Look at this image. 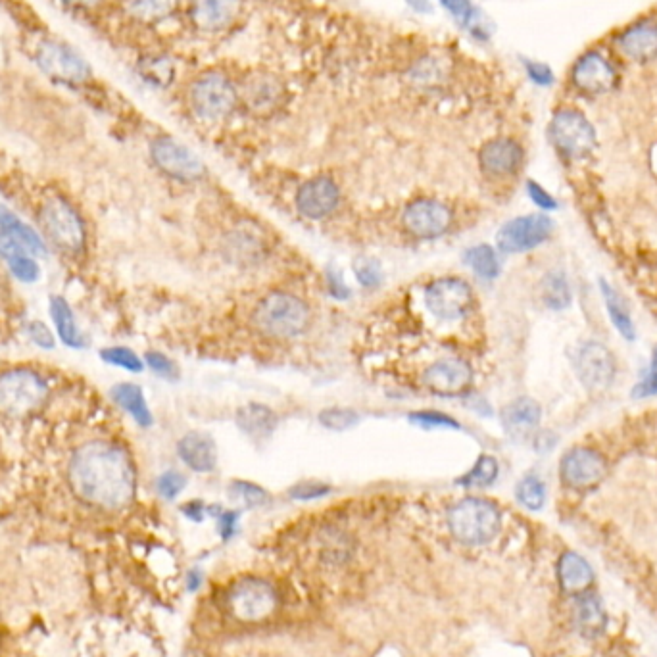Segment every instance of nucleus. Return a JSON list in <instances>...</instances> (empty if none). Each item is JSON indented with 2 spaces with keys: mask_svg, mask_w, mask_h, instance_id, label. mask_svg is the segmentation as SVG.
<instances>
[{
  "mask_svg": "<svg viewBox=\"0 0 657 657\" xmlns=\"http://www.w3.org/2000/svg\"><path fill=\"white\" fill-rule=\"evenodd\" d=\"M319 421L323 427L333 429V431H346L350 427H354L360 421V415L352 410H342V408H331L325 410L319 415Z\"/></svg>",
  "mask_w": 657,
  "mask_h": 657,
  "instance_id": "58836bf2",
  "label": "nucleus"
},
{
  "mask_svg": "<svg viewBox=\"0 0 657 657\" xmlns=\"http://www.w3.org/2000/svg\"><path fill=\"white\" fill-rule=\"evenodd\" d=\"M452 223L450 210L437 200H417L404 212V225L410 233L423 239L442 235Z\"/></svg>",
  "mask_w": 657,
  "mask_h": 657,
  "instance_id": "f3484780",
  "label": "nucleus"
},
{
  "mask_svg": "<svg viewBox=\"0 0 657 657\" xmlns=\"http://www.w3.org/2000/svg\"><path fill=\"white\" fill-rule=\"evenodd\" d=\"M410 419L423 427H458V423L452 417L435 414V412H419V414L410 415Z\"/></svg>",
  "mask_w": 657,
  "mask_h": 657,
  "instance_id": "a18cd8bd",
  "label": "nucleus"
},
{
  "mask_svg": "<svg viewBox=\"0 0 657 657\" xmlns=\"http://www.w3.org/2000/svg\"><path fill=\"white\" fill-rule=\"evenodd\" d=\"M141 73L152 85L164 87L173 79V66L168 58H160V56L146 58L145 62L141 64Z\"/></svg>",
  "mask_w": 657,
  "mask_h": 657,
  "instance_id": "e433bc0d",
  "label": "nucleus"
},
{
  "mask_svg": "<svg viewBox=\"0 0 657 657\" xmlns=\"http://www.w3.org/2000/svg\"><path fill=\"white\" fill-rule=\"evenodd\" d=\"M187 485V479L177 473V471H166L160 479H158V492L166 498V500H173L175 496L181 494V490Z\"/></svg>",
  "mask_w": 657,
  "mask_h": 657,
  "instance_id": "a19ab883",
  "label": "nucleus"
},
{
  "mask_svg": "<svg viewBox=\"0 0 657 657\" xmlns=\"http://www.w3.org/2000/svg\"><path fill=\"white\" fill-rule=\"evenodd\" d=\"M356 275H358L360 283L365 285V287H375V285L381 281V277H383L379 262H375V260H371V258H362V260L356 264Z\"/></svg>",
  "mask_w": 657,
  "mask_h": 657,
  "instance_id": "79ce46f5",
  "label": "nucleus"
},
{
  "mask_svg": "<svg viewBox=\"0 0 657 657\" xmlns=\"http://www.w3.org/2000/svg\"><path fill=\"white\" fill-rule=\"evenodd\" d=\"M243 10V0H193L191 20L206 33H216L233 24Z\"/></svg>",
  "mask_w": 657,
  "mask_h": 657,
  "instance_id": "6ab92c4d",
  "label": "nucleus"
},
{
  "mask_svg": "<svg viewBox=\"0 0 657 657\" xmlns=\"http://www.w3.org/2000/svg\"><path fill=\"white\" fill-rule=\"evenodd\" d=\"M542 296H544V302L554 310L567 308L571 302V292H569V285H567L565 277L561 273L548 275L542 285Z\"/></svg>",
  "mask_w": 657,
  "mask_h": 657,
  "instance_id": "473e14b6",
  "label": "nucleus"
},
{
  "mask_svg": "<svg viewBox=\"0 0 657 657\" xmlns=\"http://www.w3.org/2000/svg\"><path fill=\"white\" fill-rule=\"evenodd\" d=\"M479 160L490 175H510L521 166L523 148L513 139H494L481 148Z\"/></svg>",
  "mask_w": 657,
  "mask_h": 657,
  "instance_id": "4be33fe9",
  "label": "nucleus"
},
{
  "mask_svg": "<svg viewBox=\"0 0 657 657\" xmlns=\"http://www.w3.org/2000/svg\"><path fill=\"white\" fill-rule=\"evenodd\" d=\"M146 364L156 375L166 377V379H173L175 373H177V369H175V365H173L170 358L160 354V352H148L146 354Z\"/></svg>",
  "mask_w": 657,
  "mask_h": 657,
  "instance_id": "37998d69",
  "label": "nucleus"
},
{
  "mask_svg": "<svg viewBox=\"0 0 657 657\" xmlns=\"http://www.w3.org/2000/svg\"><path fill=\"white\" fill-rule=\"evenodd\" d=\"M425 302L440 319H460L471 306V289L460 279H440L425 292Z\"/></svg>",
  "mask_w": 657,
  "mask_h": 657,
  "instance_id": "dca6fc26",
  "label": "nucleus"
},
{
  "mask_svg": "<svg viewBox=\"0 0 657 657\" xmlns=\"http://www.w3.org/2000/svg\"><path fill=\"white\" fill-rule=\"evenodd\" d=\"M550 139L565 158L583 160L596 148V131L579 110H560L550 122Z\"/></svg>",
  "mask_w": 657,
  "mask_h": 657,
  "instance_id": "0eeeda50",
  "label": "nucleus"
},
{
  "mask_svg": "<svg viewBox=\"0 0 657 657\" xmlns=\"http://www.w3.org/2000/svg\"><path fill=\"white\" fill-rule=\"evenodd\" d=\"M47 381L33 369L16 367L0 375V415L25 421L43 412L49 402Z\"/></svg>",
  "mask_w": 657,
  "mask_h": 657,
  "instance_id": "f03ea898",
  "label": "nucleus"
},
{
  "mask_svg": "<svg viewBox=\"0 0 657 657\" xmlns=\"http://www.w3.org/2000/svg\"><path fill=\"white\" fill-rule=\"evenodd\" d=\"M279 604L277 592L271 584L260 579H246L231 586L227 594L229 611L246 623H256L269 617Z\"/></svg>",
  "mask_w": 657,
  "mask_h": 657,
  "instance_id": "6e6552de",
  "label": "nucleus"
},
{
  "mask_svg": "<svg viewBox=\"0 0 657 657\" xmlns=\"http://www.w3.org/2000/svg\"><path fill=\"white\" fill-rule=\"evenodd\" d=\"M442 4L462 24H469L473 20V16H475V8H473V4L469 0H442Z\"/></svg>",
  "mask_w": 657,
  "mask_h": 657,
  "instance_id": "de8ad7c7",
  "label": "nucleus"
},
{
  "mask_svg": "<svg viewBox=\"0 0 657 657\" xmlns=\"http://www.w3.org/2000/svg\"><path fill=\"white\" fill-rule=\"evenodd\" d=\"M517 500L527 508V510H540L546 502V488L544 483L536 477H525L517 485Z\"/></svg>",
  "mask_w": 657,
  "mask_h": 657,
  "instance_id": "f704fd0d",
  "label": "nucleus"
},
{
  "mask_svg": "<svg viewBox=\"0 0 657 657\" xmlns=\"http://www.w3.org/2000/svg\"><path fill=\"white\" fill-rule=\"evenodd\" d=\"M448 527L456 540L469 546H481L498 535L500 511L487 500L465 498L448 513Z\"/></svg>",
  "mask_w": 657,
  "mask_h": 657,
  "instance_id": "39448f33",
  "label": "nucleus"
},
{
  "mask_svg": "<svg viewBox=\"0 0 657 657\" xmlns=\"http://www.w3.org/2000/svg\"><path fill=\"white\" fill-rule=\"evenodd\" d=\"M527 75L535 81L536 85H550L554 81V73L540 62H527Z\"/></svg>",
  "mask_w": 657,
  "mask_h": 657,
  "instance_id": "8fccbe9b",
  "label": "nucleus"
},
{
  "mask_svg": "<svg viewBox=\"0 0 657 657\" xmlns=\"http://www.w3.org/2000/svg\"><path fill=\"white\" fill-rule=\"evenodd\" d=\"M10 266V271L12 275L22 281V283H35L41 275V269H39V264L35 260V256H29V254H24V256H16L8 262Z\"/></svg>",
  "mask_w": 657,
  "mask_h": 657,
  "instance_id": "ea45409f",
  "label": "nucleus"
},
{
  "mask_svg": "<svg viewBox=\"0 0 657 657\" xmlns=\"http://www.w3.org/2000/svg\"><path fill=\"white\" fill-rule=\"evenodd\" d=\"M237 519H239V513H235V511L221 513V517H219V535L223 538H231L235 533V529H237Z\"/></svg>",
  "mask_w": 657,
  "mask_h": 657,
  "instance_id": "3c124183",
  "label": "nucleus"
},
{
  "mask_svg": "<svg viewBox=\"0 0 657 657\" xmlns=\"http://www.w3.org/2000/svg\"><path fill=\"white\" fill-rule=\"evenodd\" d=\"M602 292L606 296V304H608L609 317L615 323V327L619 329V333L627 339H634V325L633 319L629 316V310L625 306V302L621 300V296L609 287L606 281H602Z\"/></svg>",
  "mask_w": 657,
  "mask_h": 657,
  "instance_id": "c756f323",
  "label": "nucleus"
},
{
  "mask_svg": "<svg viewBox=\"0 0 657 657\" xmlns=\"http://www.w3.org/2000/svg\"><path fill=\"white\" fill-rule=\"evenodd\" d=\"M191 104L202 120L218 122L237 108L239 89L223 73H204L191 89Z\"/></svg>",
  "mask_w": 657,
  "mask_h": 657,
  "instance_id": "423d86ee",
  "label": "nucleus"
},
{
  "mask_svg": "<svg viewBox=\"0 0 657 657\" xmlns=\"http://www.w3.org/2000/svg\"><path fill=\"white\" fill-rule=\"evenodd\" d=\"M575 627L584 638H598L606 631L608 615L598 596H579L575 606Z\"/></svg>",
  "mask_w": 657,
  "mask_h": 657,
  "instance_id": "a878e982",
  "label": "nucleus"
},
{
  "mask_svg": "<svg viewBox=\"0 0 657 657\" xmlns=\"http://www.w3.org/2000/svg\"><path fill=\"white\" fill-rule=\"evenodd\" d=\"M283 98V83L269 73H256L246 77L239 89V102H243L246 110L254 116L273 114L283 104Z\"/></svg>",
  "mask_w": 657,
  "mask_h": 657,
  "instance_id": "ddd939ff",
  "label": "nucleus"
},
{
  "mask_svg": "<svg viewBox=\"0 0 657 657\" xmlns=\"http://www.w3.org/2000/svg\"><path fill=\"white\" fill-rule=\"evenodd\" d=\"M577 373L584 387L592 392L609 389L615 377V362L608 348L600 342H586L577 356Z\"/></svg>",
  "mask_w": 657,
  "mask_h": 657,
  "instance_id": "2eb2a0df",
  "label": "nucleus"
},
{
  "mask_svg": "<svg viewBox=\"0 0 657 657\" xmlns=\"http://www.w3.org/2000/svg\"><path fill=\"white\" fill-rule=\"evenodd\" d=\"M465 262L483 279H494L500 273L496 252L490 246H475L467 250Z\"/></svg>",
  "mask_w": 657,
  "mask_h": 657,
  "instance_id": "7c9ffc66",
  "label": "nucleus"
},
{
  "mask_svg": "<svg viewBox=\"0 0 657 657\" xmlns=\"http://www.w3.org/2000/svg\"><path fill=\"white\" fill-rule=\"evenodd\" d=\"M558 581L565 594L579 598L592 588L594 571L577 552H565L558 561Z\"/></svg>",
  "mask_w": 657,
  "mask_h": 657,
  "instance_id": "5701e85b",
  "label": "nucleus"
},
{
  "mask_svg": "<svg viewBox=\"0 0 657 657\" xmlns=\"http://www.w3.org/2000/svg\"><path fill=\"white\" fill-rule=\"evenodd\" d=\"M331 488L321 483H300L291 488V496L294 500H316L325 494H329Z\"/></svg>",
  "mask_w": 657,
  "mask_h": 657,
  "instance_id": "49530a36",
  "label": "nucleus"
},
{
  "mask_svg": "<svg viewBox=\"0 0 657 657\" xmlns=\"http://www.w3.org/2000/svg\"><path fill=\"white\" fill-rule=\"evenodd\" d=\"M540 406L533 398H517L502 412V425L511 438L529 437L540 421Z\"/></svg>",
  "mask_w": 657,
  "mask_h": 657,
  "instance_id": "b1692460",
  "label": "nucleus"
},
{
  "mask_svg": "<svg viewBox=\"0 0 657 657\" xmlns=\"http://www.w3.org/2000/svg\"><path fill=\"white\" fill-rule=\"evenodd\" d=\"M112 398L114 402L123 408L127 414L131 415L141 427L152 425V414L146 406L143 390L133 383H122L112 389Z\"/></svg>",
  "mask_w": 657,
  "mask_h": 657,
  "instance_id": "c85d7f7f",
  "label": "nucleus"
},
{
  "mask_svg": "<svg viewBox=\"0 0 657 657\" xmlns=\"http://www.w3.org/2000/svg\"><path fill=\"white\" fill-rule=\"evenodd\" d=\"M43 235L56 250L66 256H77L85 250L87 229L79 212L62 196L45 200L39 212Z\"/></svg>",
  "mask_w": 657,
  "mask_h": 657,
  "instance_id": "7ed1b4c3",
  "label": "nucleus"
},
{
  "mask_svg": "<svg viewBox=\"0 0 657 657\" xmlns=\"http://www.w3.org/2000/svg\"><path fill=\"white\" fill-rule=\"evenodd\" d=\"M496 477H498V462L490 456H483L458 483L463 487H488L496 481Z\"/></svg>",
  "mask_w": 657,
  "mask_h": 657,
  "instance_id": "72a5a7b5",
  "label": "nucleus"
},
{
  "mask_svg": "<svg viewBox=\"0 0 657 657\" xmlns=\"http://www.w3.org/2000/svg\"><path fill=\"white\" fill-rule=\"evenodd\" d=\"M423 383L442 396H456L469 387L471 367L462 360H440L425 371Z\"/></svg>",
  "mask_w": 657,
  "mask_h": 657,
  "instance_id": "aec40b11",
  "label": "nucleus"
},
{
  "mask_svg": "<svg viewBox=\"0 0 657 657\" xmlns=\"http://www.w3.org/2000/svg\"><path fill=\"white\" fill-rule=\"evenodd\" d=\"M27 329H29L31 341L35 342L39 348H47V350L54 348V344H56L54 335L50 333L49 327L43 321H31Z\"/></svg>",
  "mask_w": 657,
  "mask_h": 657,
  "instance_id": "c03bdc74",
  "label": "nucleus"
},
{
  "mask_svg": "<svg viewBox=\"0 0 657 657\" xmlns=\"http://www.w3.org/2000/svg\"><path fill=\"white\" fill-rule=\"evenodd\" d=\"M150 154L154 164L175 179L196 181L206 173L202 160L195 152L171 137L156 139L150 146Z\"/></svg>",
  "mask_w": 657,
  "mask_h": 657,
  "instance_id": "9d476101",
  "label": "nucleus"
},
{
  "mask_svg": "<svg viewBox=\"0 0 657 657\" xmlns=\"http://www.w3.org/2000/svg\"><path fill=\"white\" fill-rule=\"evenodd\" d=\"M72 4H77V6H95L98 0H70Z\"/></svg>",
  "mask_w": 657,
  "mask_h": 657,
  "instance_id": "5fc2aeb1",
  "label": "nucleus"
},
{
  "mask_svg": "<svg viewBox=\"0 0 657 657\" xmlns=\"http://www.w3.org/2000/svg\"><path fill=\"white\" fill-rule=\"evenodd\" d=\"M177 0H129V12L145 22H156L170 16Z\"/></svg>",
  "mask_w": 657,
  "mask_h": 657,
  "instance_id": "2f4dec72",
  "label": "nucleus"
},
{
  "mask_svg": "<svg viewBox=\"0 0 657 657\" xmlns=\"http://www.w3.org/2000/svg\"><path fill=\"white\" fill-rule=\"evenodd\" d=\"M571 83L579 93L598 97L613 91L617 83V72L604 54L590 50L575 62L571 70Z\"/></svg>",
  "mask_w": 657,
  "mask_h": 657,
  "instance_id": "9b49d317",
  "label": "nucleus"
},
{
  "mask_svg": "<svg viewBox=\"0 0 657 657\" xmlns=\"http://www.w3.org/2000/svg\"><path fill=\"white\" fill-rule=\"evenodd\" d=\"M100 358H102L106 364L116 365V367H122V369L133 371V373L143 371V360H141L133 350L123 348V346L104 348V350L100 352Z\"/></svg>",
  "mask_w": 657,
  "mask_h": 657,
  "instance_id": "c9c22d12",
  "label": "nucleus"
},
{
  "mask_svg": "<svg viewBox=\"0 0 657 657\" xmlns=\"http://www.w3.org/2000/svg\"><path fill=\"white\" fill-rule=\"evenodd\" d=\"M254 325L264 335L289 339L306 331L310 325V310L292 294L273 292L258 304L254 312Z\"/></svg>",
  "mask_w": 657,
  "mask_h": 657,
  "instance_id": "20e7f679",
  "label": "nucleus"
},
{
  "mask_svg": "<svg viewBox=\"0 0 657 657\" xmlns=\"http://www.w3.org/2000/svg\"><path fill=\"white\" fill-rule=\"evenodd\" d=\"M410 2V6L414 8V10H417V12H431L433 10V6H431V0H408Z\"/></svg>",
  "mask_w": 657,
  "mask_h": 657,
  "instance_id": "864d4df0",
  "label": "nucleus"
},
{
  "mask_svg": "<svg viewBox=\"0 0 657 657\" xmlns=\"http://www.w3.org/2000/svg\"><path fill=\"white\" fill-rule=\"evenodd\" d=\"M50 316L56 325V333L60 341L64 342L70 348H83L85 339L77 327V321L73 316L72 306L66 302L62 296H52L50 298Z\"/></svg>",
  "mask_w": 657,
  "mask_h": 657,
  "instance_id": "bb28decb",
  "label": "nucleus"
},
{
  "mask_svg": "<svg viewBox=\"0 0 657 657\" xmlns=\"http://www.w3.org/2000/svg\"><path fill=\"white\" fill-rule=\"evenodd\" d=\"M37 64L52 79L77 85L89 79L91 68L72 47L56 41H45L37 50Z\"/></svg>",
  "mask_w": 657,
  "mask_h": 657,
  "instance_id": "1a4fd4ad",
  "label": "nucleus"
},
{
  "mask_svg": "<svg viewBox=\"0 0 657 657\" xmlns=\"http://www.w3.org/2000/svg\"><path fill=\"white\" fill-rule=\"evenodd\" d=\"M657 394V367H654V373L642 381L636 389H634V396L640 398V396H654Z\"/></svg>",
  "mask_w": 657,
  "mask_h": 657,
  "instance_id": "603ef678",
  "label": "nucleus"
},
{
  "mask_svg": "<svg viewBox=\"0 0 657 657\" xmlns=\"http://www.w3.org/2000/svg\"><path fill=\"white\" fill-rule=\"evenodd\" d=\"M237 425L250 437H269L277 427V415L262 404L243 406L237 415Z\"/></svg>",
  "mask_w": 657,
  "mask_h": 657,
  "instance_id": "cd10ccee",
  "label": "nucleus"
},
{
  "mask_svg": "<svg viewBox=\"0 0 657 657\" xmlns=\"http://www.w3.org/2000/svg\"><path fill=\"white\" fill-rule=\"evenodd\" d=\"M177 450H179V458L198 473L212 471L218 463V450L214 440L202 433L185 435L179 440Z\"/></svg>",
  "mask_w": 657,
  "mask_h": 657,
  "instance_id": "393cba45",
  "label": "nucleus"
},
{
  "mask_svg": "<svg viewBox=\"0 0 657 657\" xmlns=\"http://www.w3.org/2000/svg\"><path fill=\"white\" fill-rule=\"evenodd\" d=\"M608 473L606 460L588 448H577L563 456L561 479L567 487L584 490L598 485Z\"/></svg>",
  "mask_w": 657,
  "mask_h": 657,
  "instance_id": "4468645a",
  "label": "nucleus"
},
{
  "mask_svg": "<svg viewBox=\"0 0 657 657\" xmlns=\"http://www.w3.org/2000/svg\"><path fill=\"white\" fill-rule=\"evenodd\" d=\"M229 494L233 500L243 502L244 506H248V508H256V506H262L268 502V492L264 488L246 483V481H235L229 488Z\"/></svg>",
  "mask_w": 657,
  "mask_h": 657,
  "instance_id": "4c0bfd02",
  "label": "nucleus"
},
{
  "mask_svg": "<svg viewBox=\"0 0 657 657\" xmlns=\"http://www.w3.org/2000/svg\"><path fill=\"white\" fill-rule=\"evenodd\" d=\"M552 233V221L542 214H531L508 221L498 231V248L508 254L531 250L544 243Z\"/></svg>",
  "mask_w": 657,
  "mask_h": 657,
  "instance_id": "f8f14e48",
  "label": "nucleus"
},
{
  "mask_svg": "<svg viewBox=\"0 0 657 657\" xmlns=\"http://www.w3.org/2000/svg\"><path fill=\"white\" fill-rule=\"evenodd\" d=\"M617 47L621 54L633 62H650L657 56V24L652 20H642L627 27L617 37Z\"/></svg>",
  "mask_w": 657,
  "mask_h": 657,
  "instance_id": "412c9836",
  "label": "nucleus"
},
{
  "mask_svg": "<svg viewBox=\"0 0 657 657\" xmlns=\"http://www.w3.org/2000/svg\"><path fill=\"white\" fill-rule=\"evenodd\" d=\"M68 481L81 502L102 510H122L131 504L137 488L129 454L106 440L85 442L73 452Z\"/></svg>",
  "mask_w": 657,
  "mask_h": 657,
  "instance_id": "f257e3e1",
  "label": "nucleus"
},
{
  "mask_svg": "<svg viewBox=\"0 0 657 657\" xmlns=\"http://www.w3.org/2000/svg\"><path fill=\"white\" fill-rule=\"evenodd\" d=\"M339 198V189L329 177H316L300 187L296 204L308 218H325L337 208Z\"/></svg>",
  "mask_w": 657,
  "mask_h": 657,
  "instance_id": "a211bd4d",
  "label": "nucleus"
},
{
  "mask_svg": "<svg viewBox=\"0 0 657 657\" xmlns=\"http://www.w3.org/2000/svg\"><path fill=\"white\" fill-rule=\"evenodd\" d=\"M527 191H529V195L533 198V202H535L536 206H540V208H544V210H554V208H558L556 198L550 195V193H546V191H544L538 183H535V181H529Z\"/></svg>",
  "mask_w": 657,
  "mask_h": 657,
  "instance_id": "09e8293b",
  "label": "nucleus"
}]
</instances>
